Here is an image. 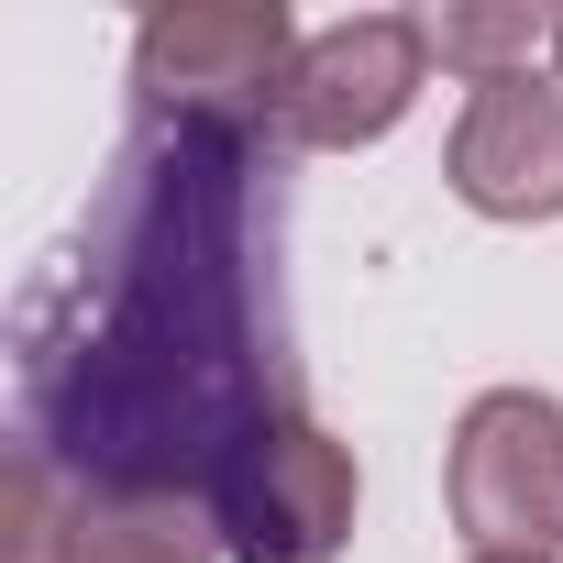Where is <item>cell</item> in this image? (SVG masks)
I'll return each instance as SVG.
<instances>
[{"label":"cell","instance_id":"6da1fadb","mask_svg":"<svg viewBox=\"0 0 563 563\" xmlns=\"http://www.w3.org/2000/svg\"><path fill=\"white\" fill-rule=\"evenodd\" d=\"M276 243V133L144 111L78 232L12 299L23 442L78 486L210 508L276 420H299Z\"/></svg>","mask_w":563,"mask_h":563},{"label":"cell","instance_id":"7a4b0ae2","mask_svg":"<svg viewBox=\"0 0 563 563\" xmlns=\"http://www.w3.org/2000/svg\"><path fill=\"white\" fill-rule=\"evenodd\" d=\"M0 563H221L199 497H111L56 475L34 442L0 453Z\"/></svg>","mask_w":563,"mask_h":563},{"label":"cell","instance_id":"3957f363","mask_svg":"<svg viewBox=\"0 0 563 563\" xmlns=\"http://www.w3.org/2000/svg\"><path fill=\"white\" fill-rule=\"evenodd\" d=\"M299 23L288 0H177V12L133 23V89L144 111H188V122H254L276 111V78L299 67Z\"/></svg>","mask_w":563,"mask_h":563},{"label":"cell","instance_id":"277c9868","mask_svg":"<svg viewBox=\"0 0 563 563\" xmlns=\"http://www.w3.org/2000/svg\"><path fill=\"white\" fill-rule=\"evenodd\" d=\"M420 78H431V23L354 12V23H332V34L299 45V67L276 78L265 133H276V155H354V144H376V133L409 122Z\"/></svg>","mask_w":563,"mask_h":563},{"label":"cell","instance_id":"5b68a950","mask_svg":"<svg viewBox=\"0 0 563 563\" xmlns=\"http://www.w3.org/2000/svg\"><path fill=\"white\" fill-rule=\"evenodd\" d=\"M442 486L475 552H552L563 541V409L541 387H486L453 420Z\"/></svg>","mask_w":563,"mask_h":563},{"label":"cell","instance_id":"8992f818","mask_svg":"<svg viewBox=\"0 0 563 563\" xmlns=\"http://www.w3.org/2000/svg\"><path fill=\"white\" fill-rule=\"evenodd\" d=\"M221 519V552L232 563H332L354 541V453L299 409V420H276L210 497Z\"/></svg>","mask_w":563,"mask_h":563},{"label":"cell","instance_id":"52a82bcc","mask_svg":"<svg viewBox=\"0 0 563 563\" xmlns=\"http://www.w3.org/2000/svg\"><path fill=\"white\" fill-rule=\"evenodd\" d=\"M442 177L486 221H552L563 210V78H486L453 122Z\"/></svg>","mask_w":563,"mask_h":563},{"label":"cell","instance_id":"ba28073f","mask_svg":"<svg viewBox=\"0 0 563 563\" xmlns=\"http://www.w3.org/2000/svg\"><path fill=\"white\" fill-rule=\"evenodd\" d=\"M431 56L464 67L475 89H486V78H530V56H552V12H530V0H497V12H442V23H431Z\"/></svg>","mask_w":563,"mask_h":563},{"label":"cell","instance_id":"9c48e42d","mask_svg":"<svg viewBox=\"0 0 563 563\" xmlns=\"http://www.w3.org/2000/svg\"><path fill=\"white\" fill-rule=\"evenodd\" d=\"M475 563H552V552H475Z\"/></svg>","mask_w":563,"mask_h":563},{"label":"cell","instance_id":"30bf717a","mask_svg":"<svg viewBox=\"0 0 563 563\" xmlns=\"http://www.w3.org/2000/svg\"><path fill=\"white\" fill-rule=\"evenodd\" d=\"M552 67H563V12H552Z\"/></svg>","mask_w":563,"mask_h":563}]
</instances>
